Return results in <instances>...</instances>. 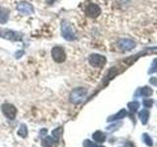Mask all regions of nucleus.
<instances>
[{"mask_svg":"<svg viewBox=\"0 0 157 147\" xmlns=\"http://www.w3.org/2000/svg\"><path fill=\"white\" fill-rule=\"evenodd\" d=\"M100 14H101V8L99 5H97L95 3L88 4L86 8V15L88 18L95 19L98 16H100Z\"/></svg>","mask_w":157,"mask_h":147,"instance_id":"nucleus-8","label":"nucleus"},{"mask_svg":"<svg viewBox=\"0 0 157 147\" xmlns=\"http://www.w3.org/2000/svg\"><path fill=\"white\" fill-rule=\"evenodd\" d=\"M51 57L55 63H58V64L64 63L67 59V54L65 51V48L61 45H56V46L52 47Z\"/></svg>","mask_w":157,"mask_h":147,"instance_id":"nucleus-4","label":"nucleus"},{"mask_svg":"<svg viewBox=\"0 0 157 147\" xmlns=\"http://www.w3.org/2000/svg\"><path fill=\"white\" fill-rule=\"evenodd\" d=\"M140 95L141 96H149L152 94V89L149 87V86H144L142 88L140 89Z\"/></svg>","mask_w":157,"mask_h":147,"instance_id":"nucleus-15","label":"nucleus"},{"mask_svg":"<svg viewBox=\"0 0 157 147\" xmlns=\"http://www.w3.org/2000/svg\"><path fill=\"white\" fill-rule=\"evenodd\" d=\"M3 115L9 120H14L17 115V108L11 103H4L1 106Z\"/></svg>","mask_w":157,"mask_h":147,"instance_id":"nucleus-6","label":"nucleus"},{"mask_svg":"<svg viewBox=\"0 0 157 147\" xmlns=\"http://www.w3.org/2000/svg\"><path fill=\"white\" fill-rule=\"evenodd\" d=\"M92 138L96 142H98V143H103L106 140V134H103L102 131H95L92 134Z\"/></svg>","mask_w":157,"mask_h":147,"instance_id":"nucleus-12","label":"nucleus"},{"mask_svg":"<svg viewBox=\"0 0 157 147\" xmlns=\"http://www.w3.org/2000/svg\"><path fill=\"white\" fill-rule=\"evenodd\" d=\"M144 105L146 108H150L152 105H153V100H151V99H144Z\"/></svg>","mask_w":157,"mask_h":147,"instance_id":"nucleus-22","label":"nucleus"},{"mask_svg":"<svg viewBox=\"0 0 157 147\" xmlns=\"http://www.w3.org/2000/svg\"><path fill=\"white\" fill-rule=\"evenodd\" d=\"M83 147H104V146H100V145H97L95 143H93L92 141L86 139L83 141Z\"/></svg>","mask_w":157,"mask_h":147,"instance_id":"nucleus-20","label":"nucleus"},{"mask_svg":"<svg viewBox=\"0 0 157 147\" xmlns=\"http://www.w3.org/2000/svg\"><path fill=\"white\" fill-rule=\"evenodd\" d=\"M125 147H135V145L132 144V142H131V141H128L127 143L125 144Z\"/></svg>","mask_w":157,"mask_h":147,"instance_id":"nucleus-25","label":"nucleus"},{"mask_svg":"<svg viewBox=\"0 0 157 147\" xmlns=\"http://www.w3.org/2000/svg\"><path fill=\"white\" fill-rule=\"evenodd\" d=\"M142 138H144V143L147 146H152V145H153V142H152L151 137L148 134H144V135H142Z\"/></svg>","mask_w":157,"mask_h":147,"instance_id":"nucleus-18","label":"nucleus"},{"mask_svg":"<svg viewBox=\"0 0 157 147\" xmlns=\"http://www.w3.org/2000/svg\"><path fill=\"white\" fill-rule=\"evenodd\" d=\"M0 37L10 41H22L24 34L20 32L13 31V29L2 28L0 29Z\"/></svg>","mask_w":157,"mask_h":147,"instance_id":"nucleus-3","label":"nucleus"},{"mask_svg":"<svg viewBox=\"0 0 157 147\" xmlns=\"http://www.w3.org/2000/svg\"><path fill=\"white\" fill-rule=\"evenodd\" d=\"M157 70V58L154 59V61L153 63H152V65H151V68H150V70H149V74H152V73H154L155 71Z\"/></svg>","mask_w":157,"mask_h":147,"instance_id":"nucleus-21","label":"nucleus"},{"mask_svg":"<svg viewBox=\"0 0 157 147\" xmlns=\"http://www.w3.org/2000/svg\"><path fill=\"white\" fill-rule=\"evenodd\" d=\"M61 131H62V129L61 127H57L56 130H54L52 131V136L55 138L57 141H59V138H60V135H61Z\"/></svg>","mask_w":157,"mask_h":147,"instance_id":"nucleus-19","label":"nucleus"},{"mask_svg":"<svg viewBox=\"0 0 157 147\" xmlns=\"http://www.w3.org/2000/svg\"><path fill=\"white\" fill-rule=\"evenodd\" d=\"M87 95V89L85 87L74 88L70 93V101L73 104H80L83 102Z\"/></svg>","mask_w":157,"mask_h":147,"instance_id":"nucleus-2","label":"nucleus"},{"mask_svg":"<svg viewBox=\"0 0 157 147\" xmlns=\"http://www.w3.org/2000/svg\"><path fill=\"white\" fill-rule=\"evenodd\" d=\"M56 143H58V141L54 138L53 136H46L45 138L42 140V146L44 147H52Z\"/></svg>","mask_w":157,"mask_h":147,"instance_id":"nucleus-13","label":"nucleus"},{"mask_svg":"<svg viewBox=\"0 0 157 147\" xmlns=\"http://www.w3.org/2000/svg\"><path fill=\"white\" fill-rule=\"evenodd\" d=\"M128 108H129V110L131 113H136V110L140 108V103L139 102H130L129 104H128Z\"/></svg>","mask_w":157,"mask_h":147,"instance_id":"nucleus-16","label":"nucleus"},{"mask_svg":"<svg viewBox=\"0 0 157 147\" xmlns=\"http://www.w3.org/2000/svg\"><path fill=\"white\" fill-rule=\"evenodd\" d=\"M106 57L101 54L93 53L88 56V63L93 68H103L106 65Z\"/></svg>","mask_w":157,"mask_h":147,"instance_id":"nucleus-5","label":"nucleus"},{"mask_svg":"<svg viewBox=\"0 0 157 147\" xmlns=\"http://www.w3.org/2000/svg\"><path fill=\"white\" fill-rule=\"evenodd\" d=\"M17 11L22 14V15H25V16H31V15H33L34 13V8L33 6L29 3L27 1H23V2H20L18 5H17Z\"/></svg>","mask_w":157,"mask_h":147,"instance_id":"nucleus-7","label":"nucleus"},{"mask_svg":"<svg viewBox=\"0 0 157 147\" xmlns=\"http://www.w3.org/2000/svg\"><path fill=\"white\" fill-rule=\"evenodd\" d=\"M18 134L21 136V137H27L28 136V127L26 125H22L21 126H20V129L18 130Z\"/></svg>","mask_w":157,"mask_h":147,"instance_id":"nucleus-17","label":"nucleus"},{"mask_svg":"<svg viewBox=\"0 0 157 147\" xmlns=\"http://www.w3.org/2000/svg\"><path fill=\"white\" fill-rule=\"evenodd\" d=\"M149 81H150L151 85H157V78H156V77H151Z\"/></svg>","mask_w":157,"mask_h":147,"instance_id":"nucleus-23","label":"nucleus"},{"mask_svg":"<svg viewBox=\"0 0 157 147\" xmlns=\"http://www.w3.org/2000/svg\"><path fill=\"white\" fill-rule=\"evenodd\" d=\"M57 1V0H45V3L47 4V5H52V4H54Z\"/></svg>","mask_w":157,"mask_h":147,"instance_id":"nucleus-24","label":"nucleus"},{"mask_svg":"<svg viewBox=\"0 0 157 147\" xmlns=\"http://www.w3.org/2000/svg\"><path fill=\"white\" fill-rule=\"evenodd\" d=\"M10 17V9L0 6V24H6Z\"/></svg>","mask_w":157,"mask_h":147,"instance_id":"nucleus-10","label":"nucleus"},{"mask_svg":"<svg viewBox=\"0 0 157 147\" xmlns=\"http://www.w3.org/2000/svg\"><path fill=\"white\" fill-rule=\"evenodd\" d=\"M139 116H140V119L141 121V124L142 125H146V123H147V121H148V118H149V113H148V111L145 110V109L141 110L140 112Z\"/></svg>","mask_w":157,"mask_h":147,"instance_id":"nucleus-14","label":"nucleus"},{"mask_svg":"<svg viewBox=\"0 0 157 147\" xmlns=\"http://www.w3.org/2000/svg\"><path fill=\"white\" fill-rule=\"evenodd\" d=\"M61 34L63 38L67 41H74L77 38L76 32L74 31L72 24L67 20H63L61 22Z\"/></svg>","mask_w":157,"mask_h":147,"instance_id":"nucleus-1","label":"nucleus"},{"mask_svg":"<svg viewBox=\"0 0 157 147\" xmlns=\"http://www.w3.org/2000/svg\"><path fill=\"white\" fill-rule=\"evenodd\" d=\"M127 115H128V112H127L125 109H121L119 112L117 113V114H115V115H113V116L109 117V119H108L107 121H108V122L117 121V120H120V119H123V118H125Z\"/></svg>","mask_w":157,"mask_h":147,"instance_id":"nucleus-11","label":"nucleus"},{"mask_svg":"<svg viewBox=\"0 0 157 147\" xmlns=\"http://www.w3.org/2000/svg\"><path fill=\"white\" fill-rule=\"evenodd\" d=\"M118 46L123 51H130L132 49H134L136 46V43L135 41H132V39L129 38H124V39H121L118 42Z\"/></svg>","mask_w":157,"mask_h":147,"instance_id":"nucleus-9","label":"nucleus"}]
</instances>
